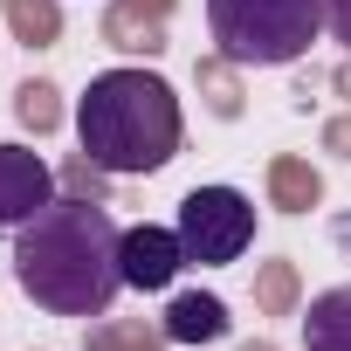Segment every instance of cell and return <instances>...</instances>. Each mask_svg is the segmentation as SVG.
Returning <instances> with one entry per match:
<instances>
[{
	"mask_svg": "<svg viewBox=\"0 0 351 351\" xmlns=\"http://www.w3.org/2000/svg\"><path fill=\"white\" fill-rule=\"evenodd\" d=\"M269 200L282 214H310L324 200V180H317V165L310 158H269Z\"/></svg>",
	"mask_w": 351,
	"mask_h": 351,
	"instance_id": "obj_10",
	"label": "cell"
},
{
	"mask_svg": "<svg viewBox=\"0 0 351 351\" xmlns=\"http://www.w3.org/2000/svg\"><path fill=\"white\" fill-rule=\"evenodd\" d=\"M207 28H214L228 62L276 69V62H296L317 42L324 0H207Z\"/></svg>",
	"mask_w": 351,
	"mask_h": 351,
	"instance_id": "obj_3",
	"label": "cell"
},
{
	"mask_svg": "<svg viewBox=\"0 0 351 351\" xmlns=\"http://www.w3.org/2000/svg\"><path fill=\"white\" fill-rule=\"evenodd\" d=\"M337 241H344V248H351V221H344V228H337Z\"/></svg>",
	"mask_w": 351,
	"mask_h": 351,
	"instance_id": "obj_19",
	"label": "cell"
},
{
	"mask_svg": "<svg viewBox=\"0 0 351 351\" xmlns=\"http://www.w3.org/2000/svg\"><path fill=\"white\" fill-rule=\"evenodd\" d=\"M56 207V172L28 145H0V228H28Z\"/></svg>",
	"mask_w": 351,
	"mask_h": 351,
	"instance_id": "obj_5",
	"label": "cell"
},
{
	"mask_svg": "<svg viewBox=\"0 0 351 351\" xmlns=\"http://www.w3.org/2000/svg\"><path fill=\"white\" fill-rule=\"evenodd\" d=\"M158 330H165L172 344H214V337H228V310H221V296L186 289V296H172V310H165Z\"/></svg>",
	"mask_w": 351,
	"mask_h": 351,
	"instance_id": "obj_8",
	"label": "cell"
},
{
	"mask_svg": "<svg viewBox=\"0 0 351 351\" xmlns=\"http://www.w3.org/2000/svg\"><path fill=\"white\" fill-rule=\"evenodd\" d=\"M324 145H330V152H344V158H351V117H330V124H324Z\"/></svg>",
	"mask_w": 351,
	"mask_h": 351,
	"instance_id": "obj_17",
	"label": "cell"
},
{
	"mask_svg": "<svg viewBox=\"0 0 351 351\" xmlns=\"http://www.w3.org/2000/svg\"><path fill=\"white\" fill-rule=\"evenodd\" d=\"M117 262H124V282L131 289H165L172 276H180V262H186V248H180V228H124V248H117Z\"/></svg>",
	"mask_w": 351,
	"mask_h": 351,
	"instance_id": "obj_6",
	"label": "cell"
},
{
	"mask_svg": "<svg viewBox=\"0 0 351 351\" xmlns=\"http://www.w3.org/2000/svg\"><path fill=\"white\" fill-rule=\"evenodd\" d=\"M76 131L104 172H158L180 152V97L145 69H110L90 76Z\"/></svg>",
	"mask_w": 351,
	"mask_h": 351,
	"instance_id": "obj_2",
	"label": "cell"
},
{
	"mask_svg": "<svg viewBox=\"0 0 351 351\" xmlns=\"http://www.w3.org/2000/svg\"><path fill=\"white\" fill-rule=\"evenodd\" d=\"M124 228L97 200H56L14 241V282L56 317H104L124 289Z\"/></svg>",
	"mask_w": 351,
	"mask_h": 351,
	"instance_id": "obj_1",
	"label": "cell"
},
{
	"mask_svg": "<svg viewBox=\"0 0 351 351\" xmlns=\"http://www.w3.org/2000/svg\"><path fill=\"white\" fill-rule=\"evenodd\" d=\"M255 310L262 317H289L296 310V262H262L255 269Z\"/></svg>",
	"mask_w": 351,
	"mask_h": 351,
	"instance_id": "obj_13",
	"label": "cell"
},
{
	"mask_svg": "<svg viewBox=\"0 0 351 351\" xmlns=\"http://www.w3.org/2000/svg\"><path fill=\"white\" fill-rule=\"evenodd\" d=\"M8 21H14V35L28 49H49L62 35V8H56V0H8Z\"/></svg>",
	"mask_w": 351,
	"mask_h": 351,
	"instance_id": "obj_12",
	"label": "cell"
},
{
	"mask_svg": "<svg viewBox=\"0 0 351 351\" xmlns=\"http://www.w3.org/2000/svg\"><path fill=\"white\" fill-rule=\"evenodd\" d=\"M83 351H165V330H145V324L117 317V324H97L83 337Z\"/></svg>",
	"mask_w": 351,
	"mask_h": 351,
	"instance_id": "obj_14",
	"label": "cell"
},
{
	"mask_svg": "<svg viewBox=\"0 0 351 351\" xmlns=\"http://www.w3.org/2000/svg\"><path fill=\"white\" fill-rule=\"evenodd\" d=\"M165 14H172V0H110L104 42L124 49V56H158L165 49Z\"/></svg>",
	"mask_w": 351,
	"mask_h": 351,
	"instance_id": "obj_7",
	"label": "cell"
},
{
	"mask_svg": "<svg viewBox=\"0 0 351 351\" xmlns=\"http://www.w3.org/2000/svg\"><path fill=\"white\" fill-rule=\"evenodd\" d=\"M255 241V207L234 193V186H193L180 200V248L186 262H241V248Z\"/></svg>",
	"mask_w": 351,
	"mask_h": 351,
	"instance_id": "obj_4",
	"label": "cell"
},
{
	"mask_svg": "<svg viewBox=\"0 0 351 351\" xmlns=\"http://www.w3.org/2000/svg\"><path fill=\"white\" fill-rule=\"evenodd\" d=\"M193 76H200V97H207L214 117H241V83H234V62H228V56L193 62Z\"/></svg>",
	"mask_w": 351,
	"mask_h": 351,
	"instance_id": "obj_11",
	"label": "cell"
},
{
	"mask_svg": "<svg viewBox=\"0 0 351 351\" xmlns=\"http://www.w3.org/2000/svg\"><path fill=\"white\" fill-rule=\"evenodd\" d=\"M337 90H344V97H351V62H344V69H337Z\"/></svg>",
	"mask_w": 351,
	"mask_h": 351,
	"instance_id": "obj_18",
	"label": "cell"
},
{
	"mask_svg": "<svg viewBox=\"0 0 351 351\" xmlns=\"http://www.w3.org/2000/svg\"><path fill=\"white\" fill-rule=\"evenodd\" d=\"M241 351H276V344H262V337H255V344H241Z\"/></svg>",
	"mask_w": 351,
	"mask_h": 351,
	"instance_id": "obj_20",
	"label": "cell"
},
{
	"mask_svg": "<svg viewBox=\"0 0 351 351\" xmlns=\"http://www.w3.org/2000/svg\"><path fill=\"white\" fill-rule=\"evenodd\" d=\"M14 117H21L28 131H56V124H62L56 83H21V90H14Z\"/></svg>",
	"mask_w": 351,
	"mask_h": 351,
	"instance_id": "obj_15",
	"label": "cell"
},
{
	"mask_svg": "<svg viewBox=\"0 0 351 351\" xmlns=\"http://www.w3.org/2000/svg\"><path fill=\"white\" fill-rule=\"evenodd\" d=\"M303 351H351V282L324 289L303 317Z\"/></svg>",
	"mask_w": 351,
	"mask_h": 351,
	"instance_id": "obj_9",
	"label": "cell"
},
{
	"mask_svg": "<svg viewBox=\"0 0 351 351\" xmlns=\"http://www.w3.org/2000/svg\"><path fill=\"white\" fill-rule=\"evenodd\" d=\"M324 21L337 28V42L351 49V0H324Z\"/></svg>",
	"mask_w": 351,
	"mask_h": 351,
	"instance_id": "obj_16",
	"label": "cell"
}]
</instances>
